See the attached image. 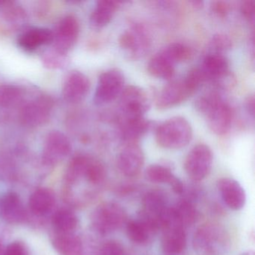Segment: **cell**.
I'll return each instance as SVG.
<instances>
[{"label":"cell","instance_id":"obj_8","mask_svg":"<svg viewBox=\"0 0 255 255\" xmlns=\"http://www.w3.org/2000/svg\"><path fill=\"white\" fill-rule=\"evenodd\" d=\"M119 45L129 59H138L148 52L150 47V37L144 26L135 24L121 35Z\"/></svg>","mask_w":255,"mask_h":255},{"label":"cell","instance_id":"obj_29","mask_svg":"<svg viewBox=\"0 0 255 255\" xmlns=\"http://www.w3.org/2000/svg\"><path fill=\"white\" fill-rule=\"evenodd\" d=\"M23 91L18 86L4 85L0 86V108H13L23 99Z\"/></svg>","mask_w":255,"mask_h":255},{"label":"cell","instance_id":"obj_14","mask_svg":"<svg viewBox=\"0 0 255 255\" xmlns=\"http://www.w3.org/2000/svg\"><path fill=\"white\" fill-rule=\"evenodd\" d=\"M193 94L189 90L184 80L171 82L159 92L156 107L161 110L169 109L182 104Z\"/></svg>","mask_w":255,"mask_h":255},{"label":"cell","instance_id":"obj_39","mask_svg":"<svg viewBox=\"0 0 255 255\" xmlns=\"http://www.w3.org/2000/svg\"><path fill=\"white\" fill-rule=\"evenodd\" d=\"M211 10L218 17H225L229 13L230 5L228 2L223 1H216L212 2Z\"/></svg>","mask_w":255,"mask_h":255},{"label":"cell","instance_id":"obj_33","mask_svg":"<svg viewBox=\"0 0 255 255\" xmlns=\"http://www.w3.org/2000/svg\"><path fill=\"white\" fill-rule=\"evenodd\" d=\"M106 177V169L99 161L91 158L85 170L83 178L92 185H99L103 183Z\"/></svg>","mask_w":255,"mask_h":255},{"label":"cell","instance_id":"obj_35","mask_svg":"<svg viewBox=\"0 0 255 255\" xmlns=\"http://www.w3.org/2000/svg\"><path fill=\"white\" fill-rule=\"evenodd\" d=\"M65 56L66 55L61 54L56 50L53 52H48L43 56V64L46 68H50V69H57V68H62L65 65Z\"/></svg>","mask_w":255,"mask_h":255},{"label":"cell","instance_id":"obj_13","mask_svg":"<svg viewBox=\"0 0 255 255\" xmlns=\"http://www.w3.org/2000/svg\"><path fill=\"white\" fill-rule=\"evenodd\" d=\"M144 163V153L137 144H127L118 156V167L121 172L127 177L138 175Z\"/></svg>","mask_w":255,"mask_h":255},{"label":"cell","instance_id":"obj_20","mask_svg":"<svg viewBox=\"0 0 255 255\" xmlns=\"http://www.w3.org/2000/svg\"><path fill=\"white\" fill-rule=\"evenodd\" d=\"M56 204L54 192L48 188H39L31 195L29 200L30 211L37 216H44L53 210Z\"/></svg>","mask_w":255,"mask_h":255},{"label":"cell","instance_id":"obj_31","mask_svg":"<svg viewBox=\"0 0 255 255\" xmlns=\"http://www.w3.org/2000/svg\"><path fill=\"white\" fill-rule=\"evenodd\" d=\"M161 53L165 55L174 65L189 60L192 56V49L182 43H171Z\"/></svg>","mask_w":255,"mask_h":255},{"label":"cell","instance_id":"obj_28","mask_svg":"<svg viewBox=\"0 0 255 255\" xmlns=\"http://www.w3.org/2000/svg\"><path fill=\"white\" fill-rule=\"evenodd\" d=\"M126 232L128 238L136 244H145L150 240L154 230L142 219L130 220L127 223Z\"/></svg>","mask_w":255,"mask_h":255},{"label":"cell","instance_id":"obj_41","mask_svg":"<svg viewBox=\"0 0 255 255\" xmlns=\"http://www.w3.org/2000/svg\"><path fill=\"white\" fill-rule=\"evenodd\" d=\"M190 4L195 9H201L204 6L203 1H191Z\"/></svg>","mask_w":255,"mask_h":255},{"label":"cell","instance_id":"obj_42","mask_svg":"<svg viewBox=\"0 0 255 255\" xmlns=\"http://www.w3.org/2000/svg\"><path fill=\"white\" fill-rule=\"evenodd\" d=\"M4 251H5V249H4L3 244H2V241L0 240V255H3Z\"/></svg>","mask_w":255,"mask_h":255},{"label":"cell","instance_id":"obj_27","mask_svg":"<svg viewBox=\"0 0 255 255\" xmlns=\"http://www.w3.org/2000/svg\"><path fill=\"white\" fill-rule=\"evenodd\" d=\"M51 222L55 232L73 233L78 226V217L70 209L62 208L55 212Z\"/></svg>","mask_w":255,"mask_h":255},{"label":"cell","instance_id":"obj_21","mask_svg":"<svg viewBox=\"0 0 255 255\" xmlns=\"http://www.w3.org/2000/svg\"><path fill=\"white\" fill-rule=\"evenodd\" d=\"M52 244L61 255H82L83 254V243L74 232L54 231V234L52 236Z\"/></svg>","mask_w":255,"mask_h":255},{"label":"cell","instance_id":"obj_9","mask_svg":"<svg viewBox=\"0 0 255 255\" xmlns=\"http://www.w3.org/2000/svg\"><path fill=\"white\" fill-rule=\"evenodd\" d=\"M120 108L124 119L144 117L150 108V101L145 91L136 86L125 88L120 95Z\"/></svg>","mask_w":255,"mask_h":255},{"label":"cell","instance_id":"obj_5","mask_svg":"<svg viewBox=\"0 0 255 255\" xmlns=\"http://www.w3.org/2000/svg\"><path fill=\"white\" fill-rule=\"evenodd\" d=\"M125 76L118 69H111L101 74L94 96L96 105L110 104L120 96L125 89Z\"/></svg>","mask_w":255,"mask_h":255},{"label":"cell","instance_id":"obj_2","mask_svg":"<svg viewBox=\"0 0 255 255\" xmlns=\"http://www.w3.org/2000/svg\"><path fill=\"white\" fill-rule=\"evenodd\" d=\"M192 244L197 255H225L231 246V239L223 227L207 223L197 229Z\"/></svg>","mask_w":255,"mask_h":255},{"label":"cell","instance_id":"obj_3","mask_svg":"<svg viewBox=\"0 0 255 255\" xmlns=\"http://www.w3.org/2000/svg\"><path fill=\"white\" fill-rule=\"evenodd\" d=\"M192 134V127L186 119L173 117L158 127L156 140L163 148L180 149L190 142Z\"/></svg>","mask_w":255,"mask_h":255},{"label":"cell","instance_id":"obj_15","mask_svg":"<svg viewBox=\"0 0 255 255\" xmlns=\"http://www.w3.org/2000/svg\"><path fill=\"white\" fill-rule=\"evenodd\" d=\"M0 216L14 225L23 223L27 219L26 209L16 192H7L0 198Z\"/></svg>","mask_w":255,"mask_h":255},{"label":"cell","instance_id":"obj_40","mask_svg":"<svg viewBox=\"0 0 255 255\" xmlns=\"http://www.w3.org/2000/svg\"><path fill=\"white\" fill-rule=\"evenodd\" d=\"M246 106L248 113L254 118V116H255V98H254V96H250L248 98Z\"/></svg>","mask_w":255,"mask_h":255},{"label":"cell","instance_id":"obj_24","mask_svg":"<svg viewBox=\"0 0 255 255\" xmlns=\"http://www.w3.org/2000/svg\"><path fill=\"white\" fill-rule=\"evenodd\" d=\"M151 125L144 117L124 119L122 125V135L127 144H136L150 129Z\"/></svg>","mask_w":255,"mask_h":255},{"label":"cell","instance_id":"obj_25","mask_svg":"<svg viewBox=\"0 0 255 255\" xmlns=\"http://www.w3.org/2000/svg\"><path fill=\"white\" fill-rule=\"evenodd\" d=\"M171 221L183 228L191 226L198 220L199 213L192 201L183 199L170 208Z\"/></svg>","mask_w":255,"mask_h":255},{"label":"cell","instance_id":"obj_7","mask_svg":"<svg viewBox=\"0 0 255 255\" xmlns=\"http://www.w3.org/2000/svg\"><path fill=\"white\" fill-rule=\"evenodd\" d=\"M142 207L140 219L148 223L155 231L161 229L162 219L170 207L165 192L161 190L147 192L143 198Z\"/></svg>","mask_w":255,"mask_h":255},{"label":"cell","instance_id":"obj_4","mask_svg":"<svg viewBox=\"0 0 255 255\" xmlns=\"http://www.w3.org/2000/svg\"><path fill=\"white\" fill-rule=\"evenodd\" d=\"M126 219V213L119 204L106 202L98 206L92 213V225L100 235H108L122 228Z\"/></svg>","mask_w":255,"mask_h":255},{"label":"cell","instance_id":"obj_23","mask_svg":"<svg viewBox=\"0 0 255 255\" xmlns=\"http://www.w3.org/2000/svg\"><path fill=\"white\" fill-rule=\"evenodd\" d=\"M53 41V32L47 29L35 28L22 34L19 38L18 44L23 50L31 52Z\"/></svg>","mask_w":255,"mask_h":255},{"label":"cell","instance_id":"obj_18","mask_svg":"<svg viewBox=\"0 0 255 255\" xmlns=\"http://www.w3.org/2000/svg\"><path fill=\"white\" fill-rule=\"evenodd\" d=\"M162 248L168 255H177L184 250L186 246L185 228L175 223H169L163 228Z\"/></svg>","mask_w":255,"mask_h":255},{"label":"cell","instance_id":"obj_10","mask_svg":"<svg viewBox=\"0 0 255 255\" xmlns=\"http://www.w3.org/2000/svg\"><path fill=\"white\" fill-rule=\"evenodd\" d=\"M71 151L68 137L59 132L52 131L46 137L42 153V161L47 166H53L62 162Z\"/></svg>","mask_w":255,"mask_h":255},{"label":"cell","instance_id":"obj_12","mask_svg":"<svg viewBox=\"0 0 255 255\" xmlns=\"http://www.w3.org/2000/svg\"><path fill=\"white\" fill-rule=\"evenodd\" d=\"M80 33L78 20L73 16L64 17L53 33L54 49L61 54L66 55L77 42Z\"/></svg>","mask_w":255,"mask_h":255},{"label":"cell","instance_id":"obj_16","mask_svg":"<svg viewBox=\"0 0 255 255\" xmlns=\"http://www.w3.org/2000/svg\"><path fill=\"white\" fill-rule=\"evenodd\" d=\"M91 83L89 77L80 71L71 73L65 80L62 89L64 99L69 103L80 102L89 93Z\"/></svg>","mask_w":255,"mask_h":255},{"label":"cell","instance_id":"obj_22","mask_svg":"<svg viewBox=\"0 0 255 255\" xmlns=\"http://www.w3.org/2000/svg\"><path fill=\"white\" fill-rule=\"evenodd\" d=\"M122 2L112 0H101L97 2L96 6L90 17V23L95 29H102L113 20Z\"/></svg>","mask_w":255,"mask_h":255},{"label":"cell","instance_id":"obj_6","mask_svg":"<svg viewBox=\"0 0 255 255\" xmlns=\"http://www.w3.org/2000/svg\"><path fill=\"white\" fill-rule=\"evenodd\" d=\"M213 160V153L210 147L204 144H198L186 156L185 171L191 180L201 181L210 174Z\"/></svg>","mask_w":255,"mask_h":255},{"label":"cell","instance_id":"obj_32","mask_svg":"<svg viewBox=\"0 0 255 255\" xmlns=\"http://www.w3.org/2000/svg\"><path fill=\"white\" fill-rule=\"evenodd\" d=\"M0 8H1V16L2 18L5 21L14 26L22 23L26 18V13L24 10L14 2L5 1L4 3L0 6Z\"/></svg>","mask_w":255,"mask_h":255},{"label":"cell","instance_id":"obj_38","mask_svg":"<svg viewBox=\"0 0 255 255\" xmlns=\"http://www.w3.org/2000/svg\"><path fill=\"white\" fill-rule=\"evenodd\" d=\"M3 255H29V253L23 243L13 242L5 249Z\"/></svg>","mask_w":255,"mask_h":255},{"label":"cell","instance_id":"obj_34","mask_svg":"<svg viewBox=\"0 0 255 255\" xmlns=\"http://www.w3.org/2000/svg\"><path fill=\"white\" fill-rule=\"evenodd\" d=\"M209 47L210 53L223 55V53L228 51L232 47V41L227 35L217 34L212 38Z\"/></svg>","mask_w":255,"mask_h":255},{"label":"cell","instance_id":"obj_30","mask_svg":"<svg viewBox=\"0 0 255 255\" xmlns=\"http://www.w3.org/2000/svg\"><path fill=\"white\" fill-rule=\"evenodd\" d=\"M145 177L152 183H167L170 186L177 178L168 167L158 164L147 167L145 171Z\"/></svg>","mask_w":255,"mask_h":255},{"label":"cell","instance_id":"obj_1","mask_svg":"<svg viewBox=\"0 0 255 255\" xmlns=\"http://www.w3.org/2000/svg\"><path fill=\"white\" fill-rule=\"evenodd\" d=\"M195 108L205 116L212 132L218 135L229 132L232 125V110L220 94L213 92L201 95L195 101Z\"/></svg>","mask_w":255,"mask_h":255},{"label":"cell","instance_id":"obj_43","mask_svg":"<svg viewBox=\"0 0 255 255\" xmlns=\"http://www.w3.org/2000/svg\"><path fill=\"white\" fill-rule=\"evenodd\" d=\"M255 255V254H254L253 252H245V253L242 254V255Z\"/></svg>","mask_w":255,"mask_h":255},{"label":"cell","instance_id":"obj_36","mask_svg":"<svg viewBox=\"0 0 255 255\" xmlns=\"http://www.w3.org/2000/svg\"><path fill=\"white\" fill-rule=\"evenodd\" d=\"M99 255H125V250L119 242L110 240L101 246Z\"/></svg>","mask_w":255,"mask_h":255},{"label":"cell","instance_id":"obj_26","mask_svg":"<svg viewBox=\"0 0 255 255\" xmlns=\"http://www.w3.org/2000/svg\"><path fill=\"white\" fill-rule=\"evenodd\" d=\"M147 71L152 77L169 80L174 77L175 65L160 52L149 60Z\"/></svg>","mask_w":255,"mask_h":255},{"label":"cell","instance_id":"obj_17","mask_svg":"<svg viewBox=\"0 0 255 255\" xmlns=\"http://www.w3.org/2000/svg\"><path fill=\"white\" fill-rule=\"evenodd\" d=\"M217 187L225 204L234 210H240L244 207L246 195L243 186L229 177L221 178L218 181Z\"/></svg>","mask_w":255,"mask_h":255},{"label":"cell","instance_id":"obj_11","mask_svg":"<svg viewBox=\"0 0 255 255\" xmlns=\"http://www.w3.org/2000/svg\"><path fill=\"white\" fill-rule=\"evenodd\" d=\"M53 106V101L48 97L36 98L22 107L20 112V122L29 127L44 125L50 119Z\"/></svg>","mask_w":255,"mask_h":255},{"label":"cell","instance_id":"obj_19","mask_svg":"<svg viewBox=\"0 0 255 255\" xmlns=\"http://www.w3.org/2000/svg\"><path fill=\"white\" fill-rule=\"evenodd\" d=\"M206 81H214L229 73V63L224 55L210 53L205 56L201 67Z\"/></svg>","mask_w":255,"mask_h":255},{"label":"cell","instance_id":"obj_37","mask_svg":"<svg viewBox=\"0 0 255 255\" xmlns=\"http://www.w3.org/2000/svg\"><path fill=\"white\" fill-rule=\"evenodd\" d=\"M242 14L243 17L250 22L254 23L255 17V2L254 0H246L243 1L240 7Z\"/></svg>","mask_w":255,"mask_h":255}]
</instances>
